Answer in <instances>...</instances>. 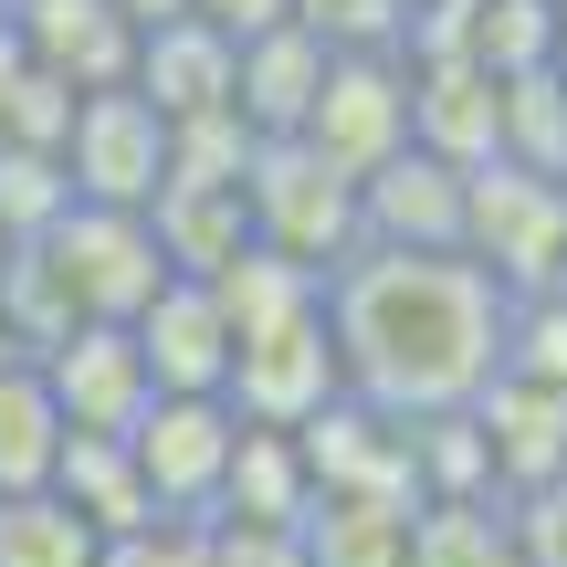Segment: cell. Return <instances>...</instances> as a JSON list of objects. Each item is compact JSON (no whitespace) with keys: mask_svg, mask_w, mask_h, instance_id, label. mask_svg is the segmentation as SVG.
Returning <instances> with one entry per match:
<instances>
[{"mask_svg":"<svg viewBox=\"0 0 567 567\" xmlns=\"http://www.w3.org/2000/svg\"><path fill=\"white\" fill-rule=\"evenodd\" d=\"M11 11V42L42 63V74H63L84 95V84H126V53H137V21L116 11V0H0Z\"/></svg>","mask_w":567,"mask_h":567,"instance_id":"cell-13","label":"cell"},{"mask_svg":"<svg viewBox=\"0 0 567 567\" xmlns=\"http://www.w3.org/2000/svg\"><path fill=\"white\" fill-rule=\"evenodd\" d=\"M53 494L84 515L95 536H126V526H147V473H137V452H126V431H63V452H53Z\"/></svg>","mask_w":567,"mask_h":567,"instance_id":"cell-17","label":"cell"},{"mask_svg":"<svg viewBox=\"0 0 567 567\" xmlns=\"http://www.w3.org/2000/svg\"><path fill=\"white\" fill-rule=\"evenodd\" d=\"M231 431H243V410L221 389H147V410L126 421L147 505L158 515H210L221 505V473H231Z\"/></svg>","mask_w":567,"mask_h":567,"instance_id":"cell-6","label":"cell"},{"mask_svg":"<svg viewBox=\"0 0 567 567\" xmlns=\"http://www.w3.org/2000/svg\"><path fill=\"white\" fill-rule=\"evenodd\" d=\"M126 84H137L158 116H200V105H231V32L200 11H168L137 32V53H126Z\"/></svg>","mask_w":567,"mask_h":567,"instance_id":"cell-15","label":"cell"},{"mask_svg":"<svg viewBox=\"0 0 567 567\" xmlns=\"http://www.w3.org/2000/svg\"><path fill=\"white\" fill-rule=\"evenodd\" d=\"M32 252L53 264L74 316H116V326L158 295V274H179L158 252V221H147V210H116V200H63V221L32 231Z\"/></svg>","mask_w":567,"mask_h":567,"instance_id":"cell-3","label":"cell"},{"mask_svg":"<svg viewBox=\"0 0 567 567\" xmlns=\"http://www.w3.org/2000/svg\"><path fill=\"white\" fill-rule=\"evenodd\" d=\"M505 284L473 252H421V243H358L326 264V337L337 379L358 400L400 410H473L484 379L505 368Z\"/></svg>","mask_w":567,"mask_h":567,"instance_id":"cell-1","label":"cell"},{"mask_svg":"<svg viewBox=\"0 0 567 567\" xmlns=\"http://www.w3.org/2000/svg\"><path fill=\"white\" fill-rule=\"evenodd\" d=\"M337 179H368L389 147H410V53L379 42V53H326V84L295 126Z\"/></svg>","mask_w":567,"mask_h":567,"instance_id":"cell-7","label":"cell"},{"mask_svg":"<svg viewBox=\"0 0 567 567\" xmlns=\"http://www.w3.org/2000/svg\"><path fill=\"white\" fill-rule=\"evenodd\" d=\"M63 179H74V200H116V210H147L168 179V116L137 95V84H84L74 116H63L53 137Z\"/></svg>","mask_w":567,"mask_h":567,"instance_id":"cell-4","label":"cell"},{"mask_svg":"<svg viewBox=\"0 0 567 567\" xmlns=\"http://www.w3.org/2000/svg\"><path fill=\"white\" fill-rule=\"evenodd\" d=\"M410 494H316L305 505V567H410Z\"/></svg>","mask_w":567,"mask_h":567,"instance_id":"cell-18","label":"cell"},{"mask_svg":"<svg viewBox=\"0 0 567 567\" xmlns=\"http://www.w3.org/2000/svg\"><path fill=\"white\" fill-rule=\"evenodd\" d=\"M53 452H63V400L32 358H0V494L21 484H53Z\"/></svg>","mask_w":567,"mask_h":567,"instance_id":"cell-19","label":"cell"},{"mask_svg":"<svg viewBox=\"0 0 567 567\" xmlns=\"http://www.w3.org/2000/svg\"><path fill=\"white\" fill-rule=\"evenodd\" d=\"M557 189H567V168H557Z\"/></svg>","mask_w":567,"mask_h":567,"instance_id":"cell-26","label":"cell"},{"mask_svg":"<svg viewBox=\"0 0 567 567\" xmlns=\"http://www.w3.org/2000/svg\"><path fill=\"white\" fill-rule=\"evenodd\" d=\"M547 63H557V74H567V0H557V53H547Z\"/></svg>","mask_w":567,"mask_h":567,"instance_id":"cell-25","label":"cell"},{"mask_svg":"<svg viewBox=\"0 0 567 567\" xmlns=\"http://www.w3.org/2000/svg\"><path fill=\"white\" fill-rule=\"evenodd\" d=\"M358 243H421V252H463V158L442 147H389L358 179Z\"/></svg>","mask_w":567,"mask_h":567,"instance_id":"cell-10","label":"cell"},{"mask_svg":"<svg viewBox=\"0 0 567 567\" xmlns=\"http://www.w3.org/2000/svg\"><path fill=\"white\" fill-rule=\"evenodd\" d=\"M243 200H252V243L295 252V264H316V274L337 264V252H358V179H337L305 137H264L252 147Z\"/></svg>","mask_w":567,"mask_h":567,"instance_id":"cell-5","label":"cell"},{"mask_svg":"<svg viewBox=\"0 0 567 567\" xmlns=\"http://www.w3.org/2000/svg\"><path fill=\"white\" fill-rule=\"evenodd\" d=\"M95 567H210V536H200V515H147V526L105 536Z\"/></svg>","mask_w":567,"mask_h":567,"instance_id":"cell-22","label":"cell"},{"mask_svg":"<svg viewBox=\"0 0 567 567\" xmlns=\"http://www.w3.org/2000/svg\"><path fill=\"white\" fill-rule=\"evenodd\" d=\"M473 431H484V452H494V494L567 484V389H557V379L494 368L484 400H473Z\"/></svg>","mask_w":567,"mask_h":567,"instance_id":"cell-11","label":"cell"},{"mask_svg":"<svg viewBox=\"0 0 567 567\" xmlns=\"http://www.w3.org/2000/svg\"><path fill=\"white\" fill-rule=\"evenodd\" d=\"M337 337H326V295L305 305V316H274L252 326V337H231V368H221V400L243 410V421H284L295 431L305 410L337 400Z\"/></svg>","mask_w":567,"mask_h":567,"instance_id":"cell-8","label":"cell"},{"mask_svg":"<svg viewBox=\"0 0 567 567\" xmlns=\"http://www.w3.org/2000/svg\"><path fill=\"white\" fill-rule=\"evenodd\" d=\"M189 11L221 21V32L243 42V32H274V21H295V0H189Z\"/></svg>","mask_w":567,"mask_h":567,"instance_id":"cell-23","label":"cell"},{"mask_svg":"<svg viewBox=\"0 0 567 567\" xmlns=\"http://www.w3.org/2000/svg\"><path fill=\"white\" fill-rule=\"evenodd\" d=\"M116 11H126V21H137V32H147V21H168V11H189V0H116Z\"/></svg>","mask_w":567,"mask_h":567,"instance_id":"cell-24","label":"cell"},{"mask_svg":"<svg viewBox=\"0 0 567 567\" xmlns=\"http://www.w3.org/2000/svg\"><path fill=\"white\" fill-rule=\"evenodd\" d=\"M326 53H337V42H316L305 21L243 32L231 42V116H243L252 137H295L305 105H316V84H326Z\"/></svg>","mask_w":567,"mask_h":567,"instance_id":"cell-14","label":"cell"},{"mask_svg":"<svg viewBox=\"0 0 567 567\" xmlns=\"http://www.w3.org/2000/svg\"><path fill=\"white\" fill-rule=\"evenodd\" d=\"M295 21L316 42H337V53H379V42H400L410 0H295Z\"/></svg>","mask_w":567,"mask_h":567,"instance_id":"cell-21","label":"cell"},{"mask_svg":"<svg viewBox=\"0 0 567 567\" xmlns=\"http://www.w3.org/2000/svg\"><path fill=\"white\" fill-rule=\"evenodd\" d=\"M316 505V473H305V442L284 421H243L231 431V473H221V505L210 515H252V526H305Z\"/></svg>","mask_w":567,"mask_h":567,"instance_id":"cell-16","label":"cell"},{"mask_svg":"<svg viewBox=\"0 0 567 567\" xmlns=\"http://www.w3.org/2000/svg\"><path fill=\"white\" fill-rule=\"evenodd\" d=\"M95 557H105V536L84 526L53 484L0 494V567H95Z\"/></svg>","mask_w":567,"mask_h":567,"instance_id":"cell-20","label":"cell"},{"mask_svg":"<svg viewBox=\"0 0 567 567\" xmlns=\"http://www.w3.org/2000/svg\"><path fill=\"white\" fill-rule=\"evenodd\" d=\"M32 368L53 379V400H63V431H126L147 410V358H137V337H126L116 316H74L53 347H32Z\"/></svg>","mask_w":567,"mask_h":567,"instance_id":"cell-9","label":"cell"},{"mask_svg":"<svg viewBox=\"0 0 567 567\" xmlns=\"http://www.w3.org/2000/svg\"><path fill=\"white\" fill-rule=\"evenodd\" d=\"M463 252L505 295L567 284V189L526 158H473L463 168Z\"/></svg>","mask_w":567,"mask_h":567,"instance_id":"cell-2","label":"cell"},{"mask_svg":"<svg viewBox=\"0 0 567 567\" xmlns=\"http://www.w3.org/2000/svg\"><path fill=\"white\" fill-rule=\"evenodd\" d=\"M126 337H137L158 389H221V368H231V316L210 295V274H158V295L126 316Z\"/></svg>","mask_w":567,"mask_h":567,"instance_id":"cell-12","label":"cell"}]
</instances>
